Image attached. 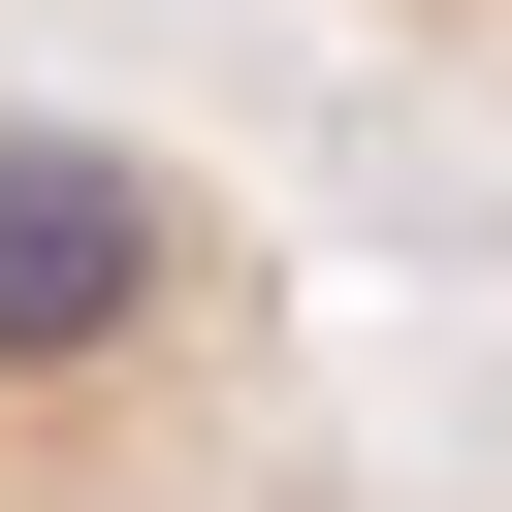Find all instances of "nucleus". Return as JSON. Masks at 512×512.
<instances>
[{
  "mask_svg": "<svg viewBox=\"0 0 512 512\" xmlns=\"http://www.w3.org/2000/svg\"><path fill=\"white\" fill-rule=\"evenodd\" d=\"M0 512H512V416H416L224 160L0 96Z\"/></svg>",
  "mask_w": 512,
  "mask_h": 512,
  "instance_id": "obj_1",
  "label": "nucleus"
},
{
  "mask_svg": "<svg viewBox=\"0 0 512 512\" xmlns=\"http://www.w3.org/2000/svg\"><path fill=\"white\" fill-rule=\"evenodd\" d=\"M384 64H448V96H512V0H352Z\"/></svg>",
  "mask_w": 512,
  "mask_h": 512,
  "instance_id": "obj_2",
  "label": "nucleus"
}]
</instances>
